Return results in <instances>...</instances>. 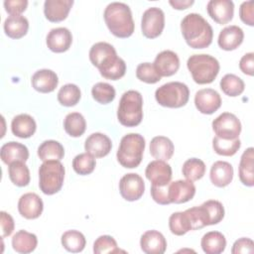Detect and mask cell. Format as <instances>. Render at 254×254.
<instances>
[{
    "instance_id": "obj_1",
    "label": "cell",
    "mask_w": 254,
    "mask_h": 254,
    "mask_svg": "<svg viewBox=\"0 0 254 254\" xmlns=\"http://www.w3.org/2000/svg\"><path fill=\"white\" fill-rule=\"evenodd\" d=\"M89 60L104 78L117 80L126 72L125 62L117 56L116 50L109 43L98 42L92 45L89 50Z\"/></svg>"
},
{
    "instance_id": "obj_2",
    "label": "cell",
    "mask_w": 254,
    "mask_h": 254,
    "mask_svg": "<svg viewBox=\"0 0 254 254\" xmlns=\"http://www.w3.org/2000/svg\"><path fill=\"white\" fill-rule=\"evenodd\" d=\"M181 31L186 43L192 49L207 48L212 42V28L200 14L186 15L181 22Z\"/></svg>"
},
{
    "instance_id": "obj_3",
    "label": "cell",
    "mask_w": 254,
    "mask_h": 254,
    "mask_svg": "<svg viewBox=\"0 0 254 254\" xmlns=\"http://www.w3.org/2000/svg\"><path fill=\"white\" fill-rule=\"evenodd\" d=\"M104 21L109 31L117 38L130 37L135 29L130 7L122 2H111L104 10Z\"/></svg>"
},
{
    "instance_id": "obj_4",
    "label": "cell",
    "mask_w": 254,
    "mask_h": 254,
    "mask_svg": "<svg viewBox=\"0 0 254 254\" xmlns=\"http://www.w3.org/2000/svg\"><path fill=\"white\" fill-rule=\"evenodd\" d=\"M118 121L126 127H135L143 119V97L137 90H128L120 98L117 109Z\"/></svg>"
},
{
    "instance_id": "obj_5",
    "label": "cell",
    "mask_w": 254,
    "mask_h": 254,
    "mask_svg": "<svg viewBox=\"0 0 254 254\" xmlns=\"http://www.w3.org/2000/svg\"><path fill=\"white\" fill-rule=\"evenodd\" d=\"M145 139L138 133H129L122 137L116 154L119 164L127 169L140 165L145 150Z\"/></svg>"
},
{
    "instance_id": "obj_6",
    "label": "cell",
    "mask_w": 254,
    "mask_h": 254,
    "mask_svg": "<svg viewBox=\"0 0 254 254\" xmlns=\"http://www.w3.org/2000/svg\"><path fill=\"white\" fill-rule=\"evenodd\" d=\"M187 66L194 82L198 84L211 83L219 72L218 61L206 54L192 55L188 59Z\"/></svg>"
},
{
    "instance_id": "obj_7",
    "label": "cell",
    "mask_w": 254,
    "mask_h": 254,
    "mask_svg": "<svg viewBox=\"0 0 254 254\" xmlns=\"http://www.w3.org/2000/svg\"><path fill=\"white\" fill-rule=\"evenodd\" d=\"M64 167L61 161H45L39 169L40 190L48 195H52L61 190L64 180Z\"/></svg>"
},
{
    "instance_id": "obj_8",
    "label": "cell",
    "mask_w": 254,
    "mask_h": 254,
    "mask_svg": "<svg viewBox=\"0 0 254 254\" xmlns=\"http://www.w3.org/2000/svg\"><path fill=\"white\" fill-rule=\"evenodd\" d=\"M155 98L164 107L180 108L188 103L190 90L188 85L183 82L171 81L156 89Z\"/></svg>"
},
{
    "instance_id": "obj_9",
    "label": "cell",
    "mask_w": 254,
    "mask_h": 254,
    "mask_svg": "<svg viewBox=\"0 0 254 254\" xmlns=\"http://www.w3.org/2000/svg\"><path fill=\"white\" fill-rule=\"evenodd\" d=\"M241 129L240 120L230 112H223L212 121V130L215 135L224 140L239 138Z\"/></svg>"
},
{
    "instance_id": "obj_10",
    "label": "cell",
    "mask_w": 254,
    "mask_h": 254,
    "mask_svg": "<svg viewBox=\"0 0 254 254\" xmlns=\"http://www.w3.org/2000/svg\"><path fill=\"white\" fill-rule=\"evenodd\" d=\"M165 27V14L158 7H151L145 10L141 19L143 35L148 39L159 37Z\"/></svg>"
},
{
    "instance_id": "obj_11",
    "label": "cell",
    "mask_w": 254,
    "mask_h": 254,
    "mask_svg": "<svg viewBox=\"0 0 254 254\" xmlns=\"http://www.w3.org/2000/svg\"><path fill=\"white\" fill-rule=\"evenodd\" d=\"M145 190V183L141 176L135 173L124 175L119 182L121 196L128 201H135L141 198Z\"/></svg>"
},
{
    "instance_id": "obj_12",
    "label": "cell",
    "mask_w": 254,
    "mask_h": 254,
    "mask_svg": "<svg viewBox=\"0 0 254 254\" xmlns=\"http://www.w3.org/2000/svg\"><path fill=\"white\" fill-rule=\"evenodd\" d=\"M146 178L154 186H166L172 180V167L166 161L155 160L150 162L145 170Z\"/></svg>"
},
{
    "instance_id": "obj_13",
    "label": "cell",
    "mask_w": 254,
    "mask_h": 254,
    "mask_svg": "<svg viewBox=\"0 0 254 254\" xmlns=\"http://www.w3.org/2000/svg\"><path fill=\"white\" fill-rule=\"evenodd\" d=\"M194 104L200 113L212 114L221 106V97L212 88L199 89L194 95Z\"/></svg>"
},
{
    "instance_id": "obj_14",
    "label": "cell",
    "mask_w": 254,
    "mask_h": 254,
    "mask_svg": "<svg viewBox=\"0 0 254 254\" xmlns=\"http://www.w3.org/2000/svg\"><path fill=\"white\" fill-rule=\"evenodd\" d=\"M169 198L171 203H185L195 194V186L189 180H178L168 185Z\"/></svg>"
},
{
    "instance_id": "obj_15",
    "label": "cell",
    "mask_w": 254,
    "mask_h": 254,
    "mask_svg": "<svg viewBox=\"0 0 254 254\" xmlns=\"http://www.w3.org/2000/svg\"><path fill=\"white\" fill-rule=\"evenodd\" d=\"M206 10L214 22L224 25L233 18L234 4L231 0H210L206 5Z\"/></svg>"
},
{
    "instance_id": "obj_16",
    "label": "cell",
    "mask_w": 254,
    "mask_h": 254,
    "mask_svg": "<svg viewBox=\"0 0 254 254\" xmlns=\"http://www.w3.org/2000/svg\"><path fill=\"white\" fill-rule=\"evenodd\" d=\"M44 209L42 198L35 192H27L21 195L18 201L19 213L27 219L38 218Z\"/></svg>"
},
{
    "instance_id": "obj_17",
    "label": "cell",
    "mask_w": 254,
    "mask_h": 254,
    "mask_svg": "<svg viewBox=\"0 0 254 254\" xmlns=\"http://www.w3.org/2000/svg\"><path fill=\"white\" fill-rule=\"evenodd\" d=\"M46 43L52 52L64 53L70 48L72 43V35L67 28H54L49 32Z\"/></svg>"
},
{
    "instance_id": "obj_18",
    "label": "cell",
    "mask_w": 254,
    "mask_h": 254,
    "mask_svg": "<svg viewBox=\"0 0 254 254\" xmlns=\"http://www.w3.org/2000/svg\"><path fill=\"white\" fill-rule=\"evenodd\" d=\"M112 148V143L109 137L103 133L90 134L84 143V150L94 158H103L109 154Z\"/></svg>"
},
{
    "instance_id": "obj_19",
    "label": "cell",
    "mask_w": 254,
    "mask_h": 254,
    "mask_svg": "<svg viewBox=\"0 0 254 254\" xmlns=\"http://www.w3.org/2000/svg\"><path fill=\"white\" fill-rule=\"evenodd\" d=\"M153 64L161 77L171 76L178 71L180 67V59L175 52L167 50L156 56Z\"/></svg>"
},
{
    "instance_id": "obj_20",
    "label": "cell",
    "mask_w": 254,
    "mask_h": 254,
    "mask_svg": "<svg viewBox=\"0 0 254 254\" xmlns=\"http://www.w3.org/2000/svg\"><path fill=\"white\" fill-rule=\"evenodd\" d=\"M140 246L146 254H163L167 249V241L161 232L152 229L143 233Z\"/></svg>"
},
{
    "instance_id": "obj_21",
    "label": "cell",
    "mask_w": 254,
    "mask_h": 254,
    "mask_svg": "<svg viewBox=\"0 0 254 254\" xmlns=\"http://www.w3.org/2000/svg\"><path fill=\"white\" fill-rule=\"evenodd\" d=\"M72 5V0H46L44 13L50 22H61L67 17Z\"/></svg>"
},
{
    "instance_id": "obj_22",
    "label": "cell",
    "mask_w": 254,
    "mask_h": 254,
    "mask_svg": "<svg viewBox=\"0 0 254 254\" xmlns=\"http://www.w3.org/2000/svg\"><path fill=\"white\" fill-rule=\"evenodd\" d=\"M243 39V30L236 25H230L220 31L217 43L222 50L233 51L242 44Z\"/></svg>"
},
{
    "instance_id": "obj_23",
    "label": "cell",
    "mask_w": 254,
    "mask_h": 254,
    "mask_svg": "<svg viewBox=\"0 0 254 254\" xmlns=\"http://www.w3.org/2000/svg\"><path fill=\"white\" fill-rule=\"evenodd\" d=\"M59 83L58 75L48 68L37 70L32 76V86L41 93H49L56 89Z\"/></svg>"
},
{
    "instance_id": "obj_24",
    "label": "cell",
    "mask_w": 254,
    "mask_h": 254,
    "mask_svg": "<svg viewBox=\"0 0 254 254\" xmlns=\"http://www.w3.org/2000/svg\"><path fill=\"white\" fill-rule=\"evenodd\" d=\"M209 178L215 187L224 188L232 182L233 167L228 162L216 161L210 168Z\"/></svg>"
},
{
    "instance_id": "obj_25",
    "label": "cell",
    "mask_w": 254,
    "mask_h": 254,
    "mask_svg": "<svg viewBox=\"0 0 254 254\" xmlns=\"http://www.w3.org/2000/svg\"><path fill=\"white\" fill-rule=\"evenodd\" d=\"M0 156L6 165H10L17 161L26 162L29 158V150L24 144L11 141L5 143L1 147Z\"/></svg>"
},
{
    "instance_id": "obj_26",
    "label": "cell",
    "mask_w": 254,
    "mask_h": 254,
    "mask_svg": "<svg viewBox=\"0 0 254 254\" xmlns=\"http://www.w3.org/2000/svg\"><path fill=\"white\" fill-rule=\"evenodd\" d=\"M238 175L240 182L244 186H254V149L252 147L243 152L239 162Z\"/></svg>"
},
{
    "instance_id": "obj_27",
    "label": "cell",
    "mask_w": 254,
    "mask_h": 254,
    "mask_svg": "<svg viewBox=\"0 0 254 254\" xmlns=\"http://www.w3.org/2000/svg\"><path fill=\"white\" fill-rule=\"evenodd\" d=\"M37 124L29 114H19L12 119L11 131L19 138H30L36 132Z\"/></svg>"
},
{
    "instance_id": "obj_28",
    "label": "cell",
    "mask_w": 254,
    "mask_h": 254,
    "mask_svg": "<svg viewBox=\"0 0 254 254\" xmlns=\"http://www.w3.org/2000/svg\"><path fill=\"white\" fill-rule=\"evenodd\" d=\"M3 28L8 37L12 39H20L27 34L29 22L28 19L22 15H10L6 18Z\"/></svg>"
},
{
    "instance_id": "obj_29",
    "label": "cell",
    "mask_w": 254,
    "mask_h": 254,
    "mask_svg": "<svg viewBox=\"0 0 254 254\" xmlns=\"http://www.w3.org/2000/svg\"><path fill=\"white\" fill-rule=\"evenodd\" d=\"M175 151L173 142L165 136H156L150 143V154L157 160L168 161Z\"/></svg>"
},
{
    "instance_id": "obj_30",
    "label": "cell",
    "mask_w": 254,
    "mask_h": 254,
    "mask_svg": "<svg viewBox=\"0 0 254 254\" xmlns=\"http://www.w3.org/2000/svg\"><path fill=\"white\" fill-rule=\"evenodd\" d=\"M200 246L206 254H220L226 247V239L219 231H209L202 236Z\"/></svg>"
},
{
    "instance_id": "obj_31",
    "label": "cell",
    "mask_w": 254,
    "mask_h": 254,
    "mask_svg": "<svg viewBox=\"0 0 254 254\" xmlns=\"http://www.w3.org/2000/svg\"><path fill=\"white\" fill-rule=\"evenodd\" d=\"M37 245V236L26 230H19L12 237V247L18 253H31L36 249Z\"/></svg>"
},
{
    "instance_id": "obj_32",
    "label": "cell",
    "mask_w": 254,
    "mask_h": 254,
    "mask_svg": "<svg viewBox=\"0 0 254 254\" xmlns=\"http://www.w3.org/2000/svg\"><path fill=\"white\" fill-rule=\"evenodd\" d=\"M38 156L43 162L50 160L61 161L64 156V149L60 142L56 140H47L39 146Z\"/></svg>"
},
{
    "instance_id": "obj_33",
    "label": "cell",
    "mask_w": 254,
    "mask_h": 254,
    "mask_svg": "<svg viewBox=\"0 0 254 254\" xmlns=\"http://www.w3.org/2000/svg\"><path fill=\"white\" fill-rule=\"evenodd\" d=\"M8 174L11 182L17 187H26L30 183V171L25 162L17 161L10 164Z\"/></svg>"
},
{
    "instance_id": "obj_34",
    "label": "cell",
    "mask_w": 254,
    "mask_h": 254,
    "mask_svg": "<svg viewBox=\"0 0 254 254\" xmlns=\"http://www.w3.org/2000/svg\"><path fill=\"white\" fill-rule=\"evenodd\" d=\"M61 241L64 248L72 253L81 252L86 244L84 235L77 230H67L64 232Z\"/></svg>"
},
{
    "instance_id": "obj_35",
    "label": "cell",
    "mask_w": 254,
    "mask_h": 254,
    "mask_svg": "<svg viewBox=\"0 0 254 254\" xmlns=\"http://www.w3.org/2000/svg\"><path fill=\"white\" fill-rule=\"evenodd\" d=\"M64 128L71 137L81 136L86 129V121L78 112L68 113L64 120Z\"/></svg>"
},
{
    "instance_id": "obj_36",
    "label": "cell",
    "mask_w": 254,
    "mask_h": 254,
    "mask_svg": "<svg viewBox=\"0 0 254 254\" xmlns=\"http://www.w3.org/2000/svg\"><path fill=\"white\" fill-rule=\"evenodd\" d=\"M220 88L226 95L235 97L244 91L245 84L239 76L233 73H227L220 79Z\"/></svg>"
},
{
    "instance_id": "obj_37",
    "label": "cell",
    "mask_w": 254,
    "mask_h": 254,
    "mask_svg": "<svg viewBox=\"0 0 254 254\" xmlns=\"http://www.w3.org/2000/svg\"><path fill=\"white\" fill-rule=\"evenodd\" d=\"M184 177L191 182L200 180L205 174V164L197 158L188 159L182 168Z\"/></svg>"
},
{
    "instance_id": "obj_38",
    "label": "cell",
    "mask_w": 254,
    "mask_h": 254,
    "mask_svg": "<svg viewBox=\"0 0 254 254\" xmlns=\"http://www.w3.org/2000/svg\"><path fill=\"white\" fill-rule=\"evenodd\" d=\"M81 97L80 89L73 83H66L63 85L58 92L59 102L66 107L74 106L78 103Z\"/></svg>"
},
{
    "instance_id": "obj_39",
    "label": "cell",
    "mask_w": 254,
    "mask_h": 254,
    "mask_svg": "<svg viewBox=\"0 0 254 254\" xmlns=\"http://www.w3.org/2000/svg\"><path fill=\"white\" fill-rule=\"evenodd\" d=\"M191 230H196L209 225V218L203 205L193 206L185 210Z\"/></svg>"
},
{
    "instance_id": "obj_40",
    "label": "cell",
    "mask_w": 254,
    "mask_h": 254,
    "mask_svg": "<svg viewBox=\"0 0 254 254\" xmlns=\"http://www.w3.org/2000/svg\"><path fill=\"white\" fill-rule=\"evenodd\" d=\"M241 146L239 138L234 140H224L217 136L212 139V148L214 152L220 156L230 157L237 153Z\"/></svg>"
},
{
    "instance_id": "obj_41",
    "label": "cell",
    "mask_w": 254,
    "mask_h": 254,
    "mask_svg": "<svg viewBox=\"0 0 254 254\" xmlns=\"http://www.w3.org/2000/svg\"><path fill=\"white\" fill-rule=\"evenodd\" d=\"M95 166V158L86 152L76 155L72 160V168L74 172L80 176L91 174L94 171Z\"/></svg>"
},
{
    "instance_id": "obj_42",
    "label": "cell",
    "mask_w": 254,
    "mask_h": 254,
    "mask_svg": "<svg viewBox=\"0 0 254 254\" xmlns=\"http://www.w3.org/2000/svg\"><path fill=\"white\" fill-rule=\"evenodd\" d=\"M91 94L95 101L100 104H108L114 100L115 88L107 82H97L91 88Z\"/></svg>"
},
{
    "instance_id": "obj_43",
    "label": "cell",
    "mask_w": 254,
    "mask_h": 254,
    "mask_svg": "<svg viewBox=\"0 0 254 254\" xmlns=\"http://www.w3.org/2000/svg\"><path fill=\"white\" fill-rule=\"evenodd\" d=\"M169 227L173 234L182 236L190 231V224L185 211H178L171 214L169 218Z\"/></svg>"
},
{
    "instance_id": "obj_44",
    "label": "cell",
    "mask_w": 254,
    "mask_h": 254,
    "mask_svg": "<svg viewBox=\"0 0 254 254\" xmlns=\"http://www.w3.org/2000/svg\"><path fill=\"white\" fill-rule=\"evenodd\" d=\"M93 252L95 254L124 252L118 248L116 240L110 235H101L93 243Z\"/></svg>"
},
{
    "instance_id": "obj_45",
    "label": "cell",
    "mask_w": 254,
    "mask_h": 254,
    "mask_svg": "<svg viewBox=\"0 0 254 254\" xmlns=\"http://www.w3.org/2000/svg\"><path fill=\"white\" fill-rule=\"evenodd\" d=\"M136 76L139 80L146 83H156L161 80V75L151 63H142L136 68Z\"/></svg>"
},
{
    "instance_id": "obj_46",
    "label": "cell",
    "mask_w": 254,
    "mask_h": 254,
    "mask_svg": "<svg viewBox=\"0 0 254 254\" xmlns=\"http://www.w3.org/2000/svg\"><path fill=\"white\" fill-rule=\"evenodd\" d=\"M202 205L207 212L209 218V225L217 224L223 219L224 207L220 201L215 199H209L204 201Z\"/></svg>"
},
{
    "instance_id": "obj_47",
    "label": "cell",
    "mask_w": 254,
    "mask_h": 254,
    "mask_svg": "<svg viewBox=\"0 0 254 254\" xmlns=\"http://www.w3.org/2000/svg\"><path fill=\"white\" fill-rule=\"evenodd\" d=\"M168 185L162 186V187L152 185V187H151V195H152V198L157 203L162 204V205H167V204L171 203L170 198H169Z\"/></svg>"
},
{
    "instance_id": "obj_48",
    "label": "cell",
    "mask_w": 254,
    "mask_h": 254,
    "mask_svg": "<svg viewBox=\"0 0 254 254\" xmlns=\"http://www.w3.org/2000/svg\"><path fill=\"white\" fill-rule=\"evenodd\" d=\"M239 16L243 23L253 26L254 25V2L245 1L240 5Z\"/></svg>"
},
{
    "instance_id": "obj_49",
    "label": "cell",
    "mask_w": 254,
    "mask_h": 254,
    "mask_svg": "<svg viewBox=\"0 0 254 254\" xmlns=\"http://www.w3.org/2000/svg\"><path fill=\"white\" fill-rule=\"evenodd\" d=\"M254 252V243L252 239L242 237L237 239L231 249L232 254H241V253H253Z\"/></svg>"
},
{
    "instance_id": "obj_50",
    "label": "cell",
    "mask_w": 254,
    "mask_h": 254,
    "mask_svg": "<svg viewBox=\"0 0 254 254\" xmlns=\"http://www.w3.org/2000/svg\"><path fill=\"white\" fill-rule=\"evenodd\" d=\"M28 6L27 0H6L4 1L5 11L10 15H21Z\"/></svg>"
},
{
    "instance_id": "obj_51",
    "label": "cell",
    "mask_w": 254,
    "mask_h": 254,
    "mask_svg": "<svg viewBox=\"0 0 254 254\" xmlns=\"http://www.w3.org/2000/svg\"><path fill=\"white\" fill-rule=\"evenodd\" d=\"M0 223H1V236L2 238L8 237L12 234L15 223L13 217L6 211H1L0 212Z\"/></svg>"
},
{
    "instance_id": "obj_52",
    "label": "cell",
    "mask_w": 254,
    "mask_h": 254,
    "mask_svg": "<svg viewBox=\"0 0 254 254\" xmlns=\"http://www.w3.org/2000/svg\"><path fill=\"white\" fill-rule=\"evenodd\" d=\"M239 68L241 71L247 75H253L254 71V54L247 53L245 54L239 62Z\"/></svg>"
},
{
    "instance_id": "obj_53",
    "label": "cell",
    "mask_w": 254,
    "mask_h": 254,
    "mask_svg": "<svg viewBox=\"0 0 254 254\" xmlns=\"http://www.w3.org/2000/svg\"><path fill=\"white\" fill-rule=\"evenodd\" d=\"M169 3L177 10H184L191 6L194 1L193 0H170Z\"/></svg>"
}]
</instances>
